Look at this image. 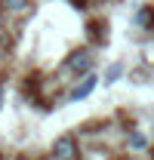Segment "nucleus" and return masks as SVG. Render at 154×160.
Listing matches in <instances>:
<instances>
[{"label":"nucleus","instance_id":"f257e3e1","mask_svg":"<svg viewBox=\"0 0 154 160\" xmlns=\"http://www.w3.org/2000/svg\"><path fill=\"white\" fill-rule=\"evenodd\" d=\"M90 68H93V52L90 49H74L62 62V74H90Z\"/></svg>","mask_w":154,"mask_h":160},{"label":"nucleus","instance_id":"f03ea898","mask_svg":"<svg viewBox=\"0 0 154 160\" xmlns=\"http://www.w3.org/2000/svg\"><path fill=\"white\" fill-rule=\"evenodd\" d=\"M53 157H59V160H74V157H80V145L74 142V136H62V139L53 142Z\"/></svg>","mask_w":154,"mask_h":160},{"label":"nucleus","instance_id":"7ed1b4c3","mask_svg":"<svg viewBox=\"0 0 154 160\" xmlns=\"http://www.w3.org/2000/svg\"><path fill=\"white\" fill-rule=\"evenodd\" d=\"M93 89H96V74L90 71V74H83V83H77L74 89H71V99H86Z\"/></svg>","mask_w":154,"mask_h":160},{"label":"nucleus","instance_id":"20e7f679","mask_svg":"<svg viewBox=\"0 0 154 160\" xmlns=\"http://www.w3.org/2000/svg\"><path fill=\"white\" fill-rule=\"evenodd\" d=\"M136 25L145 28V31H154V6H142L139 16H136Z\"/></svg>","mask_w":154,"mask_h":160},{"label":"nucleus","instance_id":"39448f33","mask_svg":"<svg viewBox=\"0 0 154 160\" xmlns=\"http://www.w3.org/2000/svg\"><path fill=\"white\" fill-rule=\"evenodd\" d=\"M86 31H90V37H93V43H105V37H108V28H105V22H90L86 25Z\"/></svg>","mask_w":154,"mask_h":160},{"label":"nucleus","instance_id":"423d86ee","mask_svg":"<svg viewBox=\"0 0 154 160\" xmlns=\"http://www.w3.org/2000/svg\"><path fill=\"white\" fill-rule=\"evenodd\" d=\"M0 3H3V9L13 12V16H19V12H25V9L31 6V0H0Z\"/></svg>","mask_w":154,"mask_h":160},{"label":"nucleus","instance_id":"0eeeda50","mask_svg":"<svg viewBox=\"0 0 154 160\" xmlns=\"http://www.w3.org/2000/svg\"><path fill=\"white\" fill-rule=\"evenodd\" d=\"M126 145H130V148H136V151H145V145H148V142H145V136H142V132H130Z\"/></svg>","mask_w":154,"mask_h":160},{"label":"nucleus","instance_id":"6e6552de","mask_svg":"<svg viewBox=\"0 0 154 160\" xmlns=\"http://www.w3.org/2000/svg\"><path fill=\"white\" fill-rule=\"evenodd\" d=\"M90 3H93V0H74V6H80V9H86Z\"/></svg>","mask_w":154,"mask_h":160}]
</instances>
